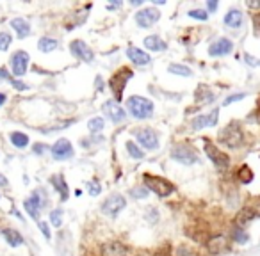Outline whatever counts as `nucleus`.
<instances>
[{
    "mask_svg": "<svg viewBox=\"0 0 260 256\" xmlns=\"http://www.w3.org/2000/svg\"><path fill=\"white\" fill-rule=\"evenodd\" d=\"M132 77H134V71L129 68H121L118 73H114L111 77L109 87H111V91H112V94H114L116 100L123 98V91H125V87H127V82H129Z\"/></svg>",
    "mask_w": 260,
    "mask_h": 256,
    "instance_id": "nucleus-6",
    "label": "nucleus"
},
{
    "mask_svg": "<svg viewBox=\"0 0 260 256\" xmlns=\"http://www.w3.org/2000/svg\"><path fill=\"white\" fill-rule=\"evenodd\" d=\"M57 39H54V37H41L39 43H37V48L41 50V52L48 53V52H54L56 48H57Z\"/></svg>",
    "mask_w": 260,
    "mask_h": 256,
    "instance_id": "nucleus-25",
    "label": "nucleus"
},
{
    "mask_svg": "<svg viewBox=\"0 0 260 256\" xmlns=\"http://www.w3.org/2000/svg\"><path fill=\"white\" fill-rule=\"evenodd\" d=\"M161 18V13L155 7H145L135 13V23L141 27V29H148V27L155 25L157 21Z\"/></svg>",
    "mask_w": 260,
    "mask_h": 256,
    "instance_id": "nucleus-9",
    "label": "nucleus"
},
{
    "mask_svg": "<svg viewBox=\"0 0 260 256\" xmlns=\"http://www.w3.org/2000/svg\"><path fill=\"white\" fill-rule=\"evenodd\" d=\"M189 16L194 18V20H200V21H207L208 20V13L205 9H191L189 11Z\"/></svg>",
    "mask_w": 260,
    "mask_h": 256,
    "instance_id": "nucleus-35",
    "label": "nucleus"
},
{
    "mask_svg": "<svg viewBox=\"0 0 260 256\" xmlns=\"http://www.w3.org/2000/svg\"><path fill=\"white\" fill-rule=\"evenodd\" d=\"M127 57H129L134 64H137V66H146V64L151 61L150 55H148L146 52H143V50L137 48V47L127 48Z\"/></svg>",
    "mask_w": 260,
    "mask_h": 256,
    "instance_id": "nucleus-17",
    "label": "nucleus"
},
{
    "mask_svg": "<svg viewBox=\"0 0 260 256\" xmlns=\"http://www.w3.org/2000/svg\"><path fill=\"white\" fill-rule=\"evenodd\" d=\"M11 84H13V87L18 89V91H25L29 85L23 84V82H20V80H15V79H11Z\"/></svg>",
    "mask_w": 260,
    "mask_h": 256,
    "instance_id": "nucleus-42",
    "label": "nucleus"
},
{
    "mask_svg": "<svg viewBox=\"0 0 260 256\" xmlns=\"http://www.w3.org/2000/svg\"><path fill=\"white\" fill-rule=\"evenodd\" d=\"M171 157L173 160L184 164V166H193L198 162V153L191 144H186V142H178L177 146H173L171 150Z\"/></svg>",
    "mask_w": 260,
    "mask_h": 256,
    "instance_id": "nucleus-5",
    "label": "nucleus"
},
{
    "mask_svg": "<svg viewBox=\"0 0 260 256\" xmlns=\"http://www.w3.org/2000/svg\"><path fill=\"white\" fill-rule=\"evenodd\" d=\"M104 112L107 114V118H109L112 123H123L127 118V112L120 107V103L118 102H114V100H109V102H105L104 103Z\"/></svg>",
    "mask_w": 260,
    "mask_h": 256,
    "instance_id": "nucleus-14",
    "label": "nucleus"
},
{
    "mask_svg": "<svg viewBox=\"0 0 260 256\" xmlns=\"http://www.w3.org/2000/svg\"><path fill=\"white\" fill-rule=\"evenodd\" d=\"M50 182H52L54 188L57 190L59 194H61V199L63 201H66L68 196H70V190H68V185H66V180H64L61 174H56V176L50 178Z\"/></svg>",
    "mask_w": 260,
    "mask_h": 256,
    "instance_id": "nucleus-21",
    "label": "nucleus"
},
{
    "mask_svg": "<svg viewBox=\"0 0 260 256\" xmlns=\"http://www.w3.org/2000/svg\"><path fill=\"white\" fill-rule=\"evenodd\" d=\"M130 196H134V199H145L148 196V188L145 185H141V187H135L130 190Z\"/></svg>",
    "mask_w": 260,
    "mask_h": 256,
    "instance_id": "nucleus-36",
    "label": "nucleus"
},
{
    "mask_svg": "<svg viewBox=\"0 0 260 256\" xmlns=\"http://www.w3.org/2000/svg\"><path fill=\"white\" fill-rule=\"evenodd\" d=\"M218 141L221 146L230 150H239L246 144V136L239 123H230L224 128H221L218 134Z\"/></svg>",
    "mask_w": 260,
    "mask_h": 256,
    "instance_id": "nucleus-1",
    "label": "nucleus"
},
{
    "mask_svg": "<svg viewBox=\"0 0 260 256\" xmlns=\"http://www.w3.org/2000/svg\"><path fill=\"white\" fill-rule=\"evenodd\" d=\"M255 217V214H253V210H242L239 215H237V226H242L246 224V222H250L251 219Z\"/></svg>",
    "mask_w": 260,
    "mask_h": 256,
    "instance_id": "nucleus-33",
    "label": "nucleus"
},
{
    "mask_svg": "<svg viewBox=\"0 0 260 256\" xmlns=\"http://www.w3.org/2000/svg\"><path fill=\"white\" fill-rule=\"evenodd\" d=\"M203 150H205V155L208 157V160H210L219 171H226V169L230 168V157L224 152H221L210 139H205V141H203Z\"/></svg>",
    "mask_w": 260,
    "mask_h": 256,
    "instance_id": "nucleus-4",
    "label": "nucleus"
},
{
    "mask_svg": "<svg viewBox=\"0 0 260 256\" xmlns=\"http://www.w3.org/2000/svg\"><path fill=\"white\" fill-rule=\"evenodd\" d=\"M11 27L15 29V32L18 34V37H21V39L31 34V25H29L23 18H15V20H11Z\"/></svg>",
    "mask_w": 260,
    "mask_h": 256,
    "instance_id": "nucleus-22",
    "label": "nucleus"
},
{
    "mask_svg": "<svg viewBox=\"0 0 260 256\" xmlns=\"http://www.w3.org/2000/svg\"><path fill=\"white\" fill-rule=\"evenodd\" d=\"M196 100H200V102H205V103H210L214 100V94L212 91L208 87H205V85H200L196 91Z\"/></svg>",
    "mask_w": 260,
    "mask_h": 256,
    "instance_id": "nucleus-29",
    "label": "nucleus"
},
{
    "mask_svg": "<svg viewBox=\"0 0 260 256\" xmlns=\"http://www.w3.org/2000/svg\"><path fill=\"white\" fill-rule=\"evenodd\" d=\"M143 180H145V187L151 192H155L159 198H167L169 194L175 192V185L166 178L155 176V174H145Z\"/></svg>",
    "mask_w": 260,
    "mask_h": 256,
    "instance_id": "nucleus-3",
    "label": "nucleus"
},
{
    "mask_svg": "<svg viewBox=\"0 0 260 256\" xmlns=\"http://www.w3.org/2000/svg\"><path fill=\"white\" fill-rule=\"evenodd\" d=\"M5 103V94L4 93H0V107Z\"/></svg>",
    "mask_w": 260,
    "mask_h": 256,
    "instance_id": "nucleus-49",
    "label": "nucleus"
},
{
    "mask_svg": "<svg viewBox=\"0 0 260 256\" xmlns=\"http://www.w3.org/2000/svg\"><path fill=\"white\" fill-rule=\"evenodd\" d=\"M70 52L73 53V57L80 59L84 63H91L94 59L93 50H91L84 41H80V39H75V41L70 43Z\"/></svg>",
    "mask_w": 260,
    "mask_h": 256,
    "instance_id": "nucleus-11",
    "label": "nucleus"
},
{
    "mask_svg": "<svg viewBox=\"0 0 260 256\" xmlns=\"http://www.w3.org/2000/svg\"><path fill=\"white\" fill-rule=\"evenodd\" d=\"M100 190H102V187H100V183L96 182V180H93V182L88 185V192L91 194V196H98Z\"/></svg>",
    "mask_w": 260,
    "mask_h": 256,
    "instance_id": "nucleus-39",
    "label": "nucleus"
},
{
    "mask_svg": "<svg viewBox=\"0 0 260 256\" xmlns=\"http://www.w3.org/2000/svg\"><path fill=\"white\" fill-rule=\"evenodd\" d=\"M39 230H41V233L45 235V239H47V240H50V239H52V233H50V230H48L47 222H39Z\"/></svg>",
    "mask_w": 260,
    "mask_h": 256,
    "instance_id": "nucleus-41",
    "label": "nucleus"
},
{
    "mask_svg": "<svg viewBox=\"0 0 260 256\" xmlns=\"http://www.w3.org/2000/svg\"><path fill=\"white\" fill-rule=\"evenodd\" d=\"M135 139L148 152H153V150L159 148V136L151 128H139V130L135 132Z\"/></svg>",
    "mask_w": 260,
    "mask_h": 256,
    "instance_id": "nucleus-7",
    "label": "nucleus"
},
{
    "mask_svg": "<svg viewBox=\"0 0 260 256\" xmlns=\"http://www.w3.org/2000/svg\"><path fill=\"white\" fill-rule=\"evenodd\" d=\"M2 235H4L5 242H7L9 246H13V247H18V246H21V244H23V237H21L16 230H11V228H7V230L2 231Z\"/></svg>",
    "mask_w": 260,
    "mask_h": 256,
    "instance_id": "nucleus-24",
    "label": "nucleus"
},
{
    "mask_svg": "<svg viewBox=\"0 0 260 256\" xmlns=\"http://www.w3.org/2000/svg\"><path fill=\"white\" fill-rule=\"evenodd\" d=\"M50 222H52L56 228H59V226L63 224V210H54L52 214H50Z\"/></svg>",
    "mask_w": 260,
    "mask_h": 256,
    "instance_id": "nucleus-37",
    "label": "nucleus"
},
{
    "mask_svg": "<svg viewBox=\"0 0 260 256\" xmlns=\"http://www.w3.org/2000/svg\"><path fill=\"white\" fill-rule=\"evenodd\" d=\"M127 110H129L130 116H134L135 119H148L153 116V102L134 94L127 100Z\"/></svg>",
    "mask_w": 260,
    "mask_h": 256,
    "instance_id": "nucleus-2",
    "label": "nucleus"
},
{
    "mask_svg": "<svg viewBox=\"0 0 260 256\" xmlns=\"http://www.w3.org/2000/svg\"><path fill=\"white\" fill-rule=\"evenodd\" d=\"M100 251H102V256H127L129 255V247L120 240H111L105 242Z\"/></svg>",
    "mask_w": 260,
    "mask_h": 256,
    "instance_id": "nucleus-15",
    "label": "nucleus"
},
{
    "mask_svg": "<svg viewBox=\"0 0 260 256\" xmlns=\"http://www.w3.org/2000/svg\"><path fill=\"white\" fill-rule=\"evenodd\" d=\"M145 47L148 48V50H151V52H162V50H166L167 48V45L162 41V37L153 34V36L145 37Z\"/></svg>",
    "mask_w": 260,
    "mask_h": 256,
    "instance_id": "nucleus-23",
    "label": "nucleus"
},
{
    "mask_svg": "<svg viewBox=\"0 0 260 256\" xmlns=\"http://www.w3.org/2000/svg\"><path fill=\"white\" fill-rule=\"evenodd\" d=\"M127 152H129V155L132 158H135V160H141V158L145 157V153H143V150H141L137 144H134L132 141L127 142Z\"/></svg>",
    "mask_w": 260,
    "mask_h": 256,
    "instance_id": "nucleus-31",
    "label": "nucleus"
},
{
    "mask_svg": "<svg viewBox=\"0 0 260 256\" xmlns=\"http://www.w3.org/2000/svg\"><path fill=\"white\" fill-rule=\"evenodd\" d=\"M11 142H13V146L16 148H25L27 144H29V137L25 136V134H21V132H13L9 136Z\"/></svg>",
    "mask_w": 260,
    "mask_h": 256,
    "instance_id": "nucleus-27",
    "label": "nucleus"
},
{
    "mask_svg": "<svg viewBox=\"0 0 260 256\" xmlns=\"http://www.w3.org/2000/svg\"><path fill=\"white\" fill-rule=\"evenodd\" d=\"M52 155H54V158H57V160L72 158L73 148H72V144H70V141H68V139H59L52 146Z\"/></svg>",
    "mask_w": 260,
    "mask_h": 256,
    "instance_id": "nucleus-16",
    "label": "nucleus"
},
{
    "mask_svg": "<svg viewBox=\"0 0 260 256\" xmlns=\"http://www.w3.org/2000/svg\"><path fill=\"white\" fill-rule=\"evenodd\" d=\"M246 94L244 93H237V94H232V96H228V98L224 100L223 105H230V103H234V102H239V100L244 98Z\"/></svg>",
    "mask_w": 260,
    "mask_h": 256,
    "instance_id": "nucleus-40",
    "label": "nucleus"
},
{
    "mask_svg": "<svg viewBox=\"0 0 260 256\" xmlns=\"http://www.w3.org/2000/svg\"><path fill=\"white\" fill-rule=\"evenodd\" d=\"M207 7H208V11H216L218 9V2H214V0H210L207 4Z\"/></svg>",
    "mask_w": 260,
    "mask_h": 256,
    "instance_id": "nucleus-47",
    "label": "nucleus"
},
{
    "mask_svg": "<svg viewBox=\"0 0 260 256\" xmlns=\"http://www.w3.org/2000/svg\"><path fill=\"white\" fill-rule=\"evenodd\" d=\"M232 239H234V242L246 244V242L250 240V235L244 231V228H241V226H234V228H232Z\"/></svg>",
    "mask_w": 260,
    "mask_h": 256,
    "instance_id": "nucleus-28",
    "label": "nucleus"
},
{
    "mask_svg": "<svg viewBox=\"0 0 260 256\" xmlns=\"http://www.w3.org/2000/svg\"><path fill=\"white\" fill-rule=\"evenodd\" d=\"M246 5L250 9H260V2H246Z\"/></svg>",
    "mask_w": 260,
    "mask_h": 256,
    "instance_id": "nucleus-46",
    "label": "nucleus"
},
{
    "mask_svg": "<svg viewBox=\"0 0 260 256\" xmlns=\"http://www.w3.org/2000/svg\"><path fill=\"white\" fill-rule=\"evenodd\" d=\"M130 4H132V5H141V4H143V2H141V0H132Z\"/></svg>",
    "mask_w": 260,
    "mask_h": 256,
    "instance_id": "nucleus-50",
    "label": "nucleus"
},
{
    "mask_svg": "<svg viewBox=\"0 0 260 256\" xmlns=\"http://www.w3.org/2000/svg\"><path fill=\"white\" fill-rule=\"evenodd\" d=\"M173 256H200L194 249L187 246H178L175 251H173Z\"/></svg>",
    "mask_w": 260,
    "mask_h": 256,
    "instance_id": "nucleus-34",
    "label": "nucleus"
},
{
    "mask_svg": "<svg viewBox=\"0 0 260 256\" xmlns=\"http://www.w3.org/2000/svg\"><path fill=\"white\" fill-rule=\"evenodd\" d=\"M237 178H239L241 183H250V182H253V171H251L248 166H242V168L237 171Z\"/></svg>",
    "mask_w": 260,
    "mask_h": 256,
    "instance_id": "nucleus-30",
    "label": "nucleus"
},
{
    "mask_svg": "<svg viewBox=\"0 0 260 256\" xmlns=\"http://www.w3.org/2000/svg\"><path fill=\"white\" fill-rule=\"evenodd\" d=\"M0 79H7V80H11V79H13V77H11V75L7 73V69L0 68Z\"/></svg>",
    "mask_w": 260,
    "mask_h": 256,
    "instance_id": "nucleus-45",
    "label": "nucleus"
},
{
    "mask_svg": "<svg viewBox=\"0 0 260 256\" xmlns=\"http://www.w3.org/2000/svg\"><path fill=\"white\" fill-rule=\"evenodd\" d=\"M244 57H246V63H250L251 66H259V64H260V61H255V59H253V55H250V53H246Z\"/></svg>",
    "mask_w": 260,
    "mask_h": 256,
    "instance_id": "nucleus-44",
    "label": "nucleus"
},
{
    "mask_svg": "<svg viewBox=\"0 0 260 256\" xmlns=\"http://www.w3.org/2000/svg\"><path fill=\"white\" fill-rule=\"evenodd\" d=\"M218 118H219V109H214L208 114H202L198 116V118H194L191 126H193V130H203V128H208V126H216L218 125Z\"/></svg>",
    "mask_w": 260,
    "mask_h": 256,
    "instance_id": "nucleus-13",
    "label": "nucleus"
},
{
    "mask_svg": "<svg viewBox=\"0 0 260 256\" xmlns=\"http://www.w3.org/2000/svg\"><path fill=\"white\" fill-rule=\"evenodd\" d=\"M47 150H48V146H45V144H36V146H34V153H37V155H43Z\"/></svg>",
    "mask_w": 260,
    "mask_h": 256,
    "instance_id": "nucleus-43",
    "label": "nucleus"
},
{
    "mask_svg": "<svg viewBox=\"0 0 260 256\" xmlns=\"http://www.w3.org/2000/svg\"><path fill=\"white\" fill-rule=\"evenodd\" d=\"M167 71L173 73V75H178V77H191V75H193L191 68L184 66V64H175V63L167 66Z\"/></svg>",
    "mask_w": 260,
    "mask_h": 256,
    "instance_id": "nucleus-26",
    "label": "nucleus"
},
{
    "mask_svg": "<svg viewBox=\"0 0 260 256\" xmlns=\"http://www.w3.org/2000/svg\"><path fill=\"white\" fill-rule=\"evenodd\" d=\"M232 50H234V43L230 41L228 37H219L208 47V55L210 57H223V55L232 53Z\"/></svg>",
    "mask_w": 260,
    "mask_h": 256,
    "instance_id": "nucleus-12",
    "label": "nucleus"
},
{
    "mask_svg": "<svg viewBox=\"0 0 260 256\" xmlns=\"http://www.w3.org/2000/svg\"><path fill=\"white\" fill-rule=\"evenodd\" d=\"M27 66H29V53L23 52V50H18V52L13 53V57H11V69H13L15 77H23L27 73Z\"/></svg>",
    "mask_w": 260,
    "mask_h": 256,
    "instance_id": "nucleus-10",
    "label": "nucleus"
},
{
    "mask_svg": "<svg viewBox=\"0 0 260 256\" xmlns=\"http://www.w3.org/2000/svg\"><path fill=\"white\" fill-rule=\"evenodd\" d=\"M207 247L208 251L212 253V255H219L221 251H224L226 249V239H224L223 235H214L208 239L207 242Z\"/></svg>",
    "mask_w": 260,
    "mask_h": 256,
    "instance_id": "nucleus-20",
    "label": "nucleus"
},
{
    "mask_svg": "<svg viewBox=\"0 0 260 256\" xmlns=\"http://www.w3.org/2000/svg\"><path fill=\"white\" fill-rule=\"evenodd\" d=\"M23 206H25L27 214L31 215L32 219H39V208L43 206V203L39 201V192H34L31 196V198L27 199L25 203H23Z\"/></svg>",
    "mask_w": 260,
    "mask_h": 256,
    "instance_id": "nucleus-18",
    "label": "nucleus"
},
{
    "mask_svg": "<svg viewBox=\"0 0 260 256\" xmlns=\"http://www.w3.org/2000/svg\"><path fill=\"white\" fill-rule=\"evenodd\" d=\"M88 126H89V132H91V134H100L105 126L104 118H93V119H89Z\"/></svg>",
    "mask_w": 260,
    "mask_h": 256,
    "instance_id": "nucleus-32",
    "label": "nucleus"
},
{
    "mask_svg": "<svg viewBox=\"0 0 260 256\" xmlns=\"http://www.w3.org/2000/svg\"><path fill=\"white\" fill-rule=\"evenodd\" d=\"M242 20H244V15L241 9H230L224 15V25L230 27V29H239L242 25Z\"/></svg>",
    "mask_w": 260,
    "mask_h": 256,
    "instance_id": "nucleus-19",
    "label": "nucleus"
},
{
    "mask_svg": "<svg viewBox=\"0 0 260 256\" xmlns=\"http://www.w3.org/2000/svg\"><path fill=\"white\" fill-rule=\"evenodd\" d=\"M125 206H127V199L123 198L121 194H112V196H109V198L104 201L102 212H104L105 215H109V217H116Z\"/></svg>",
    "mask_w": 260,
    "mask_h": 256,
    "instance_id": "nucleus-8",
    "label": "nucleus"
},
{
    "mask_svg": "<svg viewBox=\"0 0 260 256\" xmlns=\"http://www.w3.org/2000/svg\"><path fill=\"white\" fill-rule=\"evenodd\" d=\"M7 185H9L7 178H5L4 174H0V187H7Z\"/></svg>",
    "mask_w": 260,
    "mask_h": 256,
    "instance_id": "nucleus-48",
    "label": "nucleus"
},
{
    "mask_svg": "<svg viewBox=\"0 0 260 256\" xmlns=\"http://www.w3.org/2000/svg\"><path fill=\"white\" fill-rule=\"evenodd\" d=\"M11 45V34L7 32H0V52H5Z\"/></svg>",
    "mask_w": 260,
    "mask_h": 256,
    "instance_id": "nucleus-38",
    "label": "nucleus"
}]
</instances>
